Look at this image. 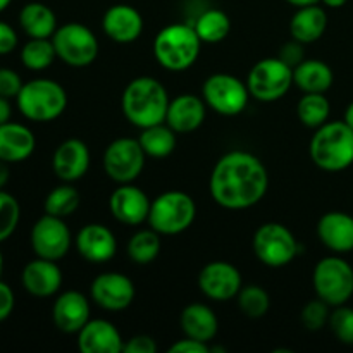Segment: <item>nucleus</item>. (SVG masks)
Returning a JSON list of instances; mask_svg holds the SVG:
<instances>
[{
  "mask_svg": "<svg viewBox=\"0 0 353 353\" xmlns=\"http://www.w3.org/2000/svg\"><path fill=\"white\" fill-rule=\"evenodd\" d=\"M269 174L257 155L245 150L228 152L216 162L209 188L214 202L228 210H245L264 199Z\"/></svg>",
  "mask_w": 353,
  "mask_h": 353,
  "instance_id": "obj_1",
  "label": "nucleus"
},
{
  "mask_svg": "<svg viewBox=\"0 0 353 353\" xmlns=\"http://www.w3.org/2000/svg\"><path fill=\"white\" fill-rule=\"evenodd\" d=\"M168 90L150 76H140L128 83L123 92V112L133 126L143 128L165 121L169 107Z\"/></svg>",
  "mask_w": 353,
  "mask_h": 353,
  "instance_id": "obj_2",
  "label": "nucleus"
},
{
  "mask_svg": "<svg viewBox=\"0 0 353 353\" xmlns=\"http://www.w3.org/2000/svg\"><path fill=\"white\" fill-rule=\"evenodd\" d=\"M309 152L323 171H345L353 164V130L345 121H327L316 130Z\"/></svg>",
  "mask_w": 353,
  "mask_h": 353,
  "instance_id": "obj_3",
  "label": "nucleus"
},
{
  "mask_svg": "<svg viewBox=\"0 0 353 353\" xmlns=\"http://www.w3.org/2000/svg\"><path fill=\"white\" fill-rule=\"evenodd\" d=\"M202 40L192 24H169L162 28L154 40V55L159 64L172 72L192 68L199 59Z\"/></svg>",
  "mask_w": 353,
  "mask_h": 353,
  "instance_id": "obj_4",
  "label": "nucleus"
},
{
  "mask_svg": "<svg viewBox=\"0 0 353 353\" xmlns=\"http://www.w3.org/2000/svg\"><path fill=\"white\" fill-rule=\"evenodd\" d=\"M16 102L26 119L33 123H50L64 114L68 93L54 79L40 78L24 83Z\"/></svg>",
  "mask_w": 353,
  "mask_h": 353,
  "instance_id": "obj_5",
  "label": "nucleus"
},
{
  "mask_svg": "<svg viewBox=\"0 0 353 353\" xmlns=\"http://www.w3.org/2000/svg\"><path fill=\"white\" fill-rule=\"evenodd\" d=\"M196 216L195 200L185 192L171 190L159 195L152 202L148 212V224L154 231L164 236L183 233L193 224Z\"/></svg>",
  "mask_w": 353,
  "mask_h": 353,
  "instance_id": "obj_6",
  "label": "nucleus"
},
{
  "mask_svg": "<svg viewBox=\"0 0 353 353\" xmlns=\"http://www.w3.org/2000/svg\"><path fill=\"white\" fill-rule=\"evenodd\" d=\"M312 283L321 300L331 307L343 305L353 296V268L341 257H326L314 268Z\"/></svg>",
  "mask_w": 353,
  "mask_h": 353,
  "instance_id": "obj_7",
  "label": "nucleus"
},
{
  "mask_svg": "<svg viewBox=\"0 0 353 353\" xmlns=\"http://www.w3.org/2000/svg\"><path fill=\"white\" fill-rule=\"evenodd\" d=\"M57 57L71 68H86L99 55V40L88 26L68 23L57 28L52 37Z\"/></svg>",
  "mask_w": 353,
  "mask_h": 353,
  "instance_id": "obj_8",
  "label": "nucleus"
},
{
  "mask_svg": "<svg viewBox=\"0 0 353 353\" xmlns=\"http://www.w3.org/2000/svg\"><path fill=\"white\" fill-rule=\"evenodd\" d=\"M293 85V68L279 57L259 61L247 78L248 92L261 102H274L285 97Z\"/></svg>",
  "mask_w": 353,
  "mask_h": 353,
  "instance_id": "obj_9",
  "label": "nucleus"
},
{
  "mask_svg": "<svg viewBox=\"0 0 353 353\" xmlns=\"http://www.w3.org/2000/svg\"><path fill=\"white\" fill-rule=\"evenodd\" d=\"M203 102L223 116H238L248 105L250 92L247 83L228 72L209 76L202 86Z\"/></svg>",
  "mask_w": 353,
  "mask_h": 353,
  "instance_id": "obj_10",
  "label": "nucleus"
},
{
  "mask_svg": "<svg viewBox=\"0 0 353 353\" xmlns=\"http://www.w3.org/2000/svg\"><path fill=\"white\" fill-rule=\"evenodd\" d=\"M255 257L269 268H283L299 254L295 234L279 223H265L254 234Z\"/></svg>",
  "mask_w": 353,
  "mask_h": 353,
  "instance_id": "obj_11",
  "label": "nucleus"
},
{
  "mask_svg": "<svg viewBox=\"0 0 353 353\" xmlns=\"http://www.w3.org/2000/svg\"><path fill=\"white\" fill-rule=\"evenodd\" d=\"M145 150L134 138H117L103 152V169L119 185L133 183L145 168Z\"/></svg>",
  "mask_w": 353,
  "mask_h": 353,
  "instance_id": "obj_12",
  "label": "nucleus"
},
{
  "mask_svg": "<svg viewBox=\"0 0 353 353\" xmlns=\"http://www.w3.org/2000/svg\"><path fill=\"white\" fill-rule=\"evenodd\" d=\"M31 247L37 257L61 261L71 248V231L62 217L45 214L31 230Z\"/></svg>",
  "mask_w": 353,
  "mask_h": 353,
  "instance_id": "obj_13",
  "label": "nucleus"
},
{
  "mask_svg": "<svg viewBox=\"0 0 353 353\" xmlns=\"http://www.w3.org/2000/svg\"><path fill=\"white\" fill-rule=\"evenodd\" d=\"M199 288L207 299L228 302L240 293L241 274L230 262H209L199 274Z\"/></svg>",
  "mask_w": 353,
  "mask_h": 353,
  "instance_id": "obj_14",
  "label": "nucleus"
},
{
  "mask_svg": "<svg viewBox=\"0 0 353 353\" xmlns=\"http://www.w3.org/2000/svg\"><path fill=\"white\" fill-rule=\"evenodd\" d=\"M90 295L102 309L119 312L128 309L134 300V285L128 276L119 272H103L93 279Z\"/></svg>",
  "mask_w": 353,
  "mask_h": 353,
  "instance_id": "obj_15",
  "label": "nucleus"
},
{
  "mask_svg": "<svg viewBox=\"0 0 353 353\" xmlns=\"http://www.w3.org/2000/svg\"><path fill=\"white\" fill-rule=\"evenodd\" d=\"M152 202L148 200L147 193L138 186L126 183L119 188L114 190L110 195L109 207L112 216L119 223L128 224V226H137V224L145 223L148 219Z\"/></svg>",
  "mask_w": 353,
  "mask_h": 353,
  "instance_id": "obj_16",
  "label": "nucleus"
},
{
  "mask_svg": "<svg viewBox=\"0 0 353 353\" xmlns=\"http://www.w3.org/2000/svg\"><path fill=\"white\" fill-rule=\"evenodd\" d=\"M52 168L55 176L65 183L81 179L90 168V150L85 141L78 138L62 141L54 152Z\"/></svg>",
  "mask_w": 353,
  "mask_h": 353,
  "instance_id": "obj_17",
  "label": "nucleus"
},
{
  "mask_svg": "<svg viewBox=\"0 0 353 353\" xmlns=\"http://www.w3.org/2000/svg\"><path fill=\"white\" fill-rule=\"evenodd\" d=\"M52 319L62 333L74 334L81 331L90 321V303L83 293L69 290L55 299L52 307Z\"/></svg>",
  "mask_w": 353,
  "mask_h": 353,
  "instance_id": "obj_18",
  "label": "nucleus"
},
{
  "mask_svg": "<svg viewBox=\"0 0 353 353\" xmlns=\"http://www.w3.org/2000/svg\"><path fill=\"white\" fill-rule=\"evenodd\" d=\"M76 248L85 261L103 264L114 259L117 241L112 231L103 224H86L76 236Z\"/></svg>",
  "mask_w": 353,
  "mask_h": 353,
  "instance_id": "obj_19",
  "label": "nucleus"
},
{
  "mask_svg": "<svg viewBox=\"0 0 353 353\" xmlns=\"http://www.w3.org/2000/svg\"><path fill=\"white\" fill-rule=\"evenodd\" d=\"M21 283L30 295L47 299L61 290L62 272L55 261L38 257L24 265Z\"/></svg>",
  "mask_w": 353,
  "mask_h": 353,
  "instance_id": "obj_20",
  "label": "nucleus"
},
{
  "mask_svg": "<svg viewBox=\"0 0 353 353\" xmlns=\"http://www.w3.org/2000/svg\"><path fill=\"white\" fill-rule=\"evenodd\" d=\"M102 28L110 40L117 43H131L138 40L143 31V17L128 3H116L103 14Z\"/></svg>",
  "mask_w": 353,
  "mask_h": 353,
  "instance_id": "obj_21",
  "label": "nucleus"
},
{
  "mask_svg": "<svg viewBox=\"0 0 353 353\" xmlns=\"http://www.w3.org/2000/svg\"><path fill=\"white\" fill-rule=\"evenodd\" d=\"M78 348L83 353H119L124 343L119 331L105 319H90L78 333Z\"/></svg>",
  "mask_w": 353,
  "mask_h": 353,
  "instance_id": "obj_22",
  "label": "nucleus"
},
{
  "mask_svg": "<svg viewBox=\"0 0 353 353\" xmlns=\"http://www.w3.org/2000/svg\"><path fill=\"white\" fill-rule=\"evenodd\" d=\"M317 236L334 254L353 250V216L340 210L326 212L317 223Z\"/></svg>",
  "mask_w": 353,
  "mask_h": 353,
  "instance_id": "obj_23",
  "label": "nucleus"
},
{
  "mask_svg": "<svg viewBox=\"0 0 353 353\" xmlns=\"http://www.w3.org/2000/svg\"><path fill=\"white\" fill-rule=\"evenodd\" d=\"M205 105L207 103L195 95L176 97L169 102L165 124H169L176 133H192L205 121Z\"/></svg>",
  "mask_w": 353,
  "mask_h": 353,
  "instance_id": "obj_24",
  "label": "nucleus"
},
{
  "mask_svg": "<svg viewBox=\"0 0 353 353\" xmlns=\"http://www.w3.org/2000/svg\"><path fill=\"white\" fill-rule=\"evenodd\" d=\"M34 134L19 123L0 124V161L7 164L23 162L34 152Z\"/></svg>",
  "mask_w": 353,
  "mask_h": 353,
  "instance_id": "obj_25",
  "label": "nucleus"
},
{
  "mask_svg": "<svg viewBox=\"0 0 353 353\" xmlns=\"http://www.w3.org/2000/svg\"><path fill=\"white\" fill-rule=\"evenodd\" d=\"M327 28V14L319 3L299 7L290 21V33L300 43H314Z\"/></svg>",
  "mask_w": 353,
  "mask_h": 353,
  "instance_id": "obj_26",
  "label": "nucleus"
},
{
  "mask_svg": "<svg viewBox=\"0 0 353 353\" xmlns=\"http://www.w3.org/2000/svg\"><path fill=\"white\" fill-rule=\"evenodd\" d=\"M181 330L185 336L209 343L219 331V321L205 303H192L181 312Z\"/></svg>",
  "mask_w": 353,
  "mask_h": 353,
  "instance_id": "obj_27",
  "label": "nucleus"
},
{
  "mask_svg": "<svg viewBox=\"0 0 353 353\" xmlns=\"http://www.w3.org/2000/svg\"><path fill=\"white\" fill-rule=\"evenodd\" d=\"M333 69L319 59H303L293 68V83L303 93H326L333 86Z\"/></svg>",
  "mask_w": 353,
  "mask_h": 353,
  "instance_id": "obj_28",
  "label": "nucleus"
},
{
  "mask_svg": "<svg viewBox=\"0 0 353 353\" xmlns=\"http://www.w3.org/2000/svg\"><path fill=\"white\" fill-rule=\"evenodd\" d=\"M19 24L30 38H52L57 30V17L45 3L30 2L21 9Z\"/></svg>",
  "mask_w": 353,
  "mask_h": 353,
  "instance_id": "obj_29",
  "label": "nucleus"
},
{
  "mask_svg": "<svg viewBox=\"0 0 353 353\" xmlns=\"http://www.w3.org/2000/svg\"><path fill=\"white\" fill-rule=\"evenodd\" d=\"M141 148L148 157L164 159L171 155L176 148V131L169 124H154L141 130L140 138Z\"/></svg>",
  "mask_w": 353,
  "mask_h": 353,
  "instance_id": "obj_30",
  "label": "nucleus"
},
{
  "mask_svg": "<svg viewBox=\"0 0 353 353\" xmlns=\"http://www.w3.org/2000/svg\"><path fill=\"white\" fill-rule=\"evenodd\" d=\"M202 43H219L230 34L231 21L221 9H209L200 14L193 24Z\"/></svg>",
  "mask_w": 353,
  "mask_h": 353,
  "instance_id": "obj_31",
  "label": "nucleus"
},
{
  "mask_svg": "<svg viewBox=\"0 0 353 353\" xmlns=\"http://www.w3.org/2000/svg\"><path fill=\"white\" fill-rule=\"evenodd\" d=\"M331 114V103L324 93H303L296 105V116L307 128L317 130L327 123Z\"/></svg>",
  "mask_w": 353,
  "mask_h": 353,
  "instance_id": "obj_32",
  "label": "nucleus"
},
{
  "mask_svg": "<svg viewBox=\"0 0 353 353\" xmlns=\"http://www.w3.org/2000/svg\"><path fill=\"white\" fill-rule=\"evenodd\" d=\"M55 57L57 52L52 38H30V41L21 48V62L30 71H43L50 68Z\"/></svg>",
  "mask_w": 353,
  "mask_h": 353,
  "instance_id": "obj_33",
  "label": "nucleus"
},
{
  "mask_svg": "<svg viewBox=\"0 0 353 353\" xmlns=\"http://www.w3.org/2000/svg\"><path fill=\"white\" fill-rule=\"evenodd\" d=\"M161 234L157 231L143 230L131 236L128 243V255L137 264H150L161 254Z\"/></svg>",
  "mask_w": 353,
  "mask_h": 353,
  "instance_id": "obj_34",
  "label": "nucleus"
},
{
  "mask_svg": "<svg viewBox=\"0 0 353 353\" xmlns=\"http://www.w3.org/2000/svg\"><path fill=\"white\" fill-rule=\"evenodd\" d=\"M79 202L81 196L78 190L69 185H61L52 190L45 199V214L65 219L78 210Z\"/></svg>",
  "mask_w": 353,
  "mask_h": 353,
  "instance_id": "obj_35",
  "label": "nucleus"
},
{
  "mask_svg": "<svg viewBox=\"0 0 353 353\" xmlns=\"http://www.w3.org/2000/svg\"><path fill=\"white\" fill-rule=\"evenodd\" d=\"M238 307L247 317L259 319L268 314L269 307H271V299L264 288L250 285L241 288L238 293Z\"/></svg>",
  "mask_w": 353,
  "mask_h": 353,
  "instance_id": "obj_36",
  "label": "nucleus"
},
{
  "mask_svg": "<svg viewBox=\"0 0 353 353\" xmlns=\"http://www.w3.org/2000/svg\"><path fill=\"white\" fill-rule=\"evenodd\" d=\"M21 207L16 196L0 190V243L12 236L19 224Z\"/></svg>",
  "mask_w": 353,
  "mask_h": 353,
  "instance_id": "obj_37",
  "label": "nucleus"
},
{
  "mask_svg": "<svg viewBox=\"0 0 353 353\" xmlns=\"http://www.w3.org/2000/svg\"><path fill=\"white\" fill-rule=\"evenodd\" d=\"M330 327L338 341L343 345H353V309L352 307L338 305L330 316Z\"/></svg>",
  "mask_w": 353,
  "mask_h": 353,
  "instance_id": "obj_38",
  "label": "nucleus"
},
{
  "mask_svg": "<svg viewBox=\"0 0 353 353\" xmlns=\"http://www.w3.org/2000/svg\"><path fill=\"white\" fill-rule=\"evenodd\" d=\"M330 303H326L324 300L317 299L312 302L307 303L302 310V323L303 326L309 331H319L330 323Z\"/></svg>",
  "mask_w": 353,
  "mask_h": 353,
  "instance_id": "obj_39",
  "label": "nucleus"
},
{
  "mask_svg": "<svg viewBox=\"0 0 353 353\" xmlns=\"http://www.w3.org/2000/svg\"><path fill=\"white\" fill-rule=\"evenodd\" d=\"M24 83L16 71L7 68H0V97L6 99H16L19 95Z\"/></svg>",
  "mask_w": 353,
  "mask_h": 353,
  "instance_id": "obj_40",
  "label": "nucleus"
},
{
  "mask_svg": "<svg viewBox=\"0 0 353 353\" xmlns=\"http://www.w3.org/2000/svg\"><path fill=\"white\" fill-rule=\"evenodd\" d=\"M123 352L126 353H155L157 352V343L152 336L147 334H138L131 338L128 343H124Z\"/></svg>",
  "mask_w": 353,
  "mask_h": 353,
  "instance_id": "obj_41",
  "label": "nucleus"
},
{
  "mask_svg": "<svg viewBox=\"0 0 353 353\" xmlns=\"http://www.w3.org/2000/svg\"><path fill=\"white\" fill-rule=\"evenodd\" d=\"M302 45L303 43H300V41L296 40L290 41V43H285L281 48V54H279V59H281L283 62H286L290 68H296V65L303 61Z\"/></svg>",
  "mask_w": 353,
  "mask_h": 353,
  "instance_id": "obj_42",
  "label": "nucleus"
},
{
  "mask_svg": "<svg viewBox=\"0 0 353 353\" xmlns=\"http://www.w3.org/2000/svg\"><path fill=\"white\" fill-rule=\"evenodd\" d=\"M210 347L203 341L193 340V338L186 336L185 340L176 341L174 345H171L169 353H209Z\"/></svg>",
  "mask_w": 353,
  "mask_h": 353,
  "instance_id": "obj_43",
  "label": "nucleus"
},
{
  "mask_svg": "<svg viewBox=\"0 0 353 353\" xmlns=\"http://www.w3.org/2000/svg\"><path fill=\"white\" fill-rule=\"evenodd\" d=\"M17 47V34L10 24L0 21V55H7Z\"/></svg>",
  "mask_w": 353,
  "mask_h": 353,
  "instance_id": "obj_44",
  "label": "nucleus"
},
{
  "mask_svg": "<svg viewBox=\"0 0 353 353\" xmlns=\"http://www.w3.org/2000/svg\"><path fill=\"white\" fill-rule=\"evenodd\" d=\"M14 303H16V299H14L12 288L7 283L0 281V323L12 314Z\"/></svg>",
  "mask_w": 353,
  "mask_h": 353,
  "instance_id": "obj_45",
  "label": "nucleus"
},
{
  "mask_svg": "<svg viewBox=\"0 0 353 353\" xmlns=\"http://www.w3.org/2000/svg\"><path fill=\"white\" fill-rule=\"evenodd\" d=\"M10 116H12V107H10L9 99L0 97V124L9 123Z\"/></svg>",
  "mask_w": 353,
  "mask_h": 353,
  "instance_id": "obj_46",
  "label": "nucleus"
},
{
  "mask_svg": "<svg viewBox=\"0 0 353 353\" xmlns=\"http://www.w3.org/2000/svg\"><path fill=\"white\" fill-rule=\"evenodd\" d=\"M7 181H9V165L7 162L0 161V190H3Z\"/></svg>",
  "mask_w": 353,
  "mask_h": 353,
  "instance_id": "obj_47",
  "label": "nucleus"
},
{
  "mask_svg": "<svg viewBox=\"0 0 353 353\" xmlns=\"http://www.w3.org/2000/svg\"><path fill=\"white\" fill-rule=\"evenodd\" d=\"M321 2L326 7H330V9H340V7H343L348 0H321Z\"/></svg>",
  "mask_w": 353,
  "mask_h": 353,
  "instance_id": "obj_48",
  "label": "nucleus"
},
{
  "mask_svg": "<svg viewBox=\"0 0 353 353\" xmlns=\"http://www.w3.org/2000/svg\"><path fill=\"white\" fill-rule=\"evenodd\" d=\"M343 121H345V123H347L348 126H350L352 130H353V102H352V103H348L347 110H345V117H343Z\"/></svg>",
  "mask_w": 353,
  "mask_h": 353,
  "instance_id": "obj_49",
  "label": "nucleus"
},
{
  "mask_svg": "<svg viewBox=\"0 0 353 353\" xmlns=\"http://www.w3.org/2000/svg\"><path fill=\"white\" fill-rule=\"evenodd\" d=\"M288 3L295 7H305V6H312V3H319L321 0H286Z\"/></svg>",
  "mask_w": 353,
  "mask_h": 353,
  "instance_id": "obj_50",
  "label": "nucleus"
},
{
  "mask_svg": "<svg viewBox=\"0 0 353 353\" xmlns=\"http://www.w3.org/2000/svg\"><path fill=\"white\" fill-rule=\"evenodd\" d=\"M10 2H12V0H0V12H2V10H6L7 7L10 6Z\"/></svg>",
  "mask_w": 353,
  "mask_h": 353,
  "instance_id": "obj_51",
  "label": "nucleus"
},
{
  "mask_svg": "<svg viewBox=\"0 0 353 353\" xmlns=\"http://www.w3.org/2000/svg\"><path fill=\"white\" fill-rule=\"evenodd\" d=\"M2 269H3V257H2V252H0V276H2Z\"/></svg>",
  "mask_w": 353,
  "mask_h": 353,
  "instance_id": "obj_52",
  "label": "nucleus"
}]
</instances>
